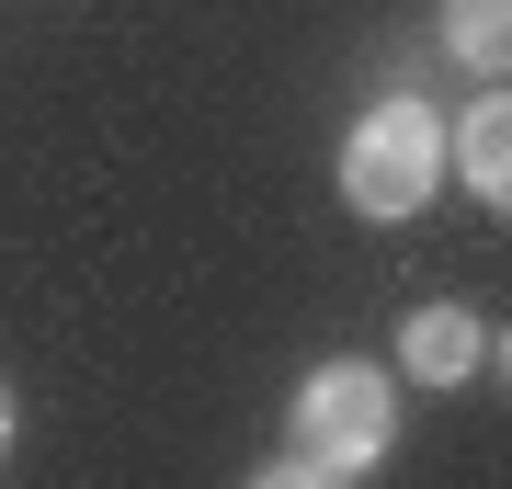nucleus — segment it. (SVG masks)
Returning a JSON list of instances; mask_svg holds the SVG:
<instances>
[{
    "mask_svg": "<svg viewBox=\"0 0 512 489\" xmlns=\"http://www.w3.org/2000/svg\"><path fill=\"white\" fill-rule=\"evenodd\" d=\"M433 182H444V114L421 103V91H387L365 126L342 137V205L376 217V228H399Z\"/></svg>",
    "mask_w": 512,
    "mask_h": 489,
    "instance_id": "1",
    "label": "nucleus"
},
{
    "mask_svg": "<svg viewBox=\"0 0 512 489\" xmlns=\"http://www.w3.org/2000/svg\"><path fill=\"white\" fill-rule=\"evenodd\" d=\"M387 433H399V399H387V376L376 364H319L308 387H296V455L330 478H353V467H376Z\"/></svg>",
    "mask_w": 512,
    "mask_h": 489,
    "instance_id": "2",
    "label": "nucleus"
},
{
    "mask_svg": "<svg viewBox=\"0 0 512 489\" xmlns=\"http://www.w3.org/2000/svg\"><path fill=\"white\" fill-rule=\"evenodd\" d=\"M478 364H501V330H478L467 308H410L399 319V376L410 387H467Z\"/></svg>",
    "mask_w": 512,
    "mask_h": 489,
    "instance_id": "3",
    "label": "nucleus"
},
{
    "mask_svg": "<svg viewBox=\"0 0 512 489\" xmlns=\"http://www.w3.org/2000/svg\"><path fill=\"white\" fill-rule=\"evenodd\" d=\"M456 160H467V194L501 217V205H512V91H501V80L467 103V126H456Z\"/></svg>",
    "mask_w": 512,
    "mask_h": 489,
    "instance_id": "4",
    "label": "nucleus"
},
{
    "mask_svg": "<svg viewBox=\"0 0 512 489\" xmlns=\"http://www.w3.org/2000/svg\"><path fill=\"white\" fill-rule=\"evenodd\" d=\"M444 35H456V57L478 80H501V57H512V0H444Z\"/></svg>",
    "mask_w": 512,
    "mask_h": 489,
    "instance_id": "5",
    "label": "nucleus"
},
{
    "mask_svg": "<svg viewBox=\"0 0 512 489\" xmlns=\"http://www.w3.org/2000/svg\"><path fill=\"white\" fill-rule=\"evenodd\" d=\"M251 489H330V467H308V455H274V467H251Z\"/></svg>",
    "mask_w": 512,
    "mask_h": 489,
    "instance_id": "6",
    "label": "nucleus"
},
{
    "mask_svg": "<svg viewBox=\"0 0 512 489\" xmlns=\"http://www.w3.org/2000/svg\"><path fill=\"white\" fill-rule=\"evenodd\" d=\"M12 421H23V410H12V387H0V455H12Z\"/></svg>",
    "mask_w": 512,
    "mask_h": 489,
    "instance_id": "7",
    "label": "nucleus"
}]
</instances>
